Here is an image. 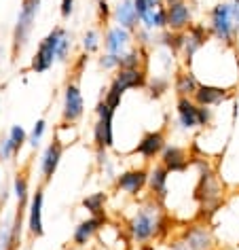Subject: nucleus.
<instances>
[{
    "label": "nucleus",
    "instance_id": "obj_1",
    "mask_svg": "<svg viewBox=\"0 0 239 250\" xmlns=\"http://www.w3.org/2000/svg\"><path fill=\"white\" fill-rule=\"evenodd\" d=\"M169 214L163 208V202L155 197H144L125 223V233L138 248L148 246L155 240H165L169 233Z\"/></svg>",
    "mask_w": 239,
    "mask_h": 250
},
{
    "label": "nucleus",
    "instance_id": "obj_2",
    "mask_svg": "<svg viewBox=\"0 0 239 250\" xmlns=\"http://www.w3.org/2000/svg\"><path fill=\"white\" fill-rule=\"evenodd\" d=\"M45 0H21L13 32H11V62H17L32 41V32L36 28V20Z\"/></svg>",
    "mask_w": 239,
    "mask_h": 250
},
{
    "label": "nucleus",
    "instance_id": "obj_3",
    "mask_svg": "<svg viewBox=\"0 0 239 250\" xmlns=\"http://www.w3.org/2000/svg\"><path fill=\"white\" fill-rule=\"evenodd\" d=\"M205 26L210 30V36H212L214 42H220V45H224V47H235L237 36H239V28L235 26V20H233L229 0L216 2L210 11H207Z\"/></svg>",
    "mask_w": 239,
    "mask_h": 250
},
{
    "label": "nucleus",
    "instance_id": "obj_4",
    "mask_svg": "<svg viewBox=\"0 0 239 250\" xmlns=\"http://www.w3.org/2000/svg\"><path fill=\"white\" fill-rule=\"evenodd\" d=\"M64 32H66L64 26H53L39 41L36 51L32 55V62H30V70L34 74H45L58 64V47H60V41L64 36Z\"/></svg>",
    "mask_w": 239,
    "mask_h": 250
},
{
    "label": "nucleus",
    "instance_id": "obj_5",
    "mask_svg": "<svg viewBox=\"0 0 239 250\" xmlns=\"http://www.w3.org/2000/svg\"><path fill=\"white\" fill-rule=\"evenodd\" d=\"M96 121L91 127V142L93 148L112 151L115 148V108H110L104 100L96 104Z\"/></svg>",
    "mask_w": 239,
    "mask_h": 250
},
{
    "label": "nucleus",
    "instance_id": "obj_6",
    "mask_svg": "<svg viewBox=\"0 0 239 250\" xmlns=\"http://www.w3.org/2000/svg\"><path fill=\"white\" fill-rule=\"evenodd\" d=\"M85 117V98L80 91L79 77L68 79L61 91V121L79 123Z\"/></svg>",
    "mask_w": 239,
    "mask_h": 250
},
{
    "label": "nucleus",
    "instance_id": "obj_7",
    "mask_svg": "<svg viewBox=\"0 0 239 250\" xmlns=\"http://www.w3.org/2000/svg\"><path fill=\"white\" fill-rule=\"evenodd\" d=\"M210 42H212V36H210V30H207V26H205V23L195 21L193 26L184 32V47H182V53H180L182 66L191 68L193 62L197 60V55L203 51Z\"/></svg>",
    "mask_w": 239,
    "mask_h": 250
},
{
    "label": "nucleus",
    "instance_id": "obj_8",
    "mask_svg": "<svg viewBox=\"0 0 239 250\" xmlns=\"http://www.w3.org/2000/svg\"><path fill=\"white\" fill-rule=\"evenodd\" d=\"M112 185H115L117 193H123V195H127L131 199H138L148 189V167L146 166L127 167V170L117 174Z\"/></svg>",
    "mask_w": 239,
    "mask_h": 250
},
{
    "label": "nucleus",
    "instance_id": "obj_9",
    "mask_svg": "<svg viewBox=\"0 0 239 250\" xmlns=\"http://www.w3.org/2000/svg\"><path fill=\"white\" fill-rule=\"evenodd\" d=\"M167 146V134L165 129L159 127V129H150V132H144L142 138L138 140V145L134 146L131 155H138L142 157L144 164H155L159 161L163 148Z\"/></svg>",
    "mask_w": 239,
    "mask_h": 250
},
{
    "label": "nucleus",
    "instance_id": "obj_10",
    "mask_svg": "<svg viewBox=\"0 0 239 250\" xmlns=\"http://www.w3.org/2000/svg\"><path fill=\"white\" fill-rule=\"evenodd\" d=\"M45 187L39 183L36 191L30 197L28 206V216H26V229H28V240L36 242L45 235V221H42V208H45Z\"/></svg>",
    "mask_w": 239,
    "mask_h": 250
},
{
    "label": "nucleus",
    "instance_id": "obj_11",
    "mask_svg": "<svg viewBox=\"0 0 239 250\" xmlns=\"http://www.w3.org/2000/svg\"><path fill=\"white\" fill-rule=\"evenodd\" d=\"M180 237L188 244L191 250H216L218 237L207 223H191L180 231Z\"/></svg>",
    "mask_w": 239,
    "mask_h": 250
},
{
    "label": "nucleus",
    "instance_id": "obj_12",
    "mask_svg": "<svg viewBox=\"0 0 239 250\" xmlns=\"http://www.w3.org/2000/svg\"><path fill=\"white\" fill-rule=\"evenodd\" d=\"M167 30L186 32L195 23V7L191 0H167Z\"/></svg>",
    "mask_w": 239,
    "mask_h": 250
},
{
    "label": "nucleus",
    "instance_id": "obj_13",
    "mask_svg": "<svg viewBox=\"0 0 239 250\" xmlns=\"http://www.w3.org/2000/svg\"><path fill=\"white\" fill-rule=\"evenodd\" d=\"M148 83V70L146 68H131V70H117L115 77L110 79L108 87L117 89L121 96H125L127 91H142L146 89Z\"/></svg>",
    "mask_w": 239,
    "mask_h": 250
},
{
    "label": "nucleus",
    "instance_id": "obj_14",
    "mask_svg": "<svg viewBox=\"0 0 239 250\" xmlns=\"http://www.w3.org/2000/svg\"><path fill=\"white\" fill-rule=\"evenodd\" d=\"M64 153H66V146L60 145L58 140H51L49 145L42 148L40 153V161H39V170H40V183L42 185H49L53 180V176L58 174L60 166H61V159H64Z\"/></svg>",
    "mask_w": 239,
    "mask_h": 250
},
{
    "label": "nucleus",
    "instance_id": "obj_15",
    "mask_svg": "<svg viewBox=\"0 0 239 250\" xmlns=\"http://www.w3.org/2000/svg\"><path fill=\"white\" fill-rule=\"evenodd\" d=\"M136 45L134 41V32L127 28H121L117 23H112L104 30L102 34V47L106 53H115V55H123L125 51H129Z\"/></svg>",
    "mask_w": 239,
    "mask_h": 250
},
{
    "label": "nucleus",
    "instance_id": "obj_16",
    "mask_svg": "<svg viewBox=\"0 0 239 250\" xmlns=\"http://www.w3.org/2000/svg\"><path fill=\"white\" fill-rule=\"evenodd\" d=\"M159 164L165 166L169 174H184V172H188V167L193 166V155L188 153L186 146L167 142V146L163 148V153L159 157Z\"/></svg>",
    "mask_w": 239,
    "mask_h": 250
},
{
    "label": "nucleus",
    "instance_id": "obj_17",
    "mask_svg": "<svg viewBox=\"0 0 239 250\" xmlns=\"http://www.w3.org/2000/svg\"><path fill=\"white\" fill-rule=\"evenodd\" d=\"M106 223H108V216H87L79 221L72 231V246L85 248L87 244H91L100 235V231L106 227Z\"/></svg>",
    "mask_w": 239,
    "mask_h": 250
},
{
    "label": "nucleus",
    "instance_id": "obj_18",
    "mask_svg": "<svg viewBox=\"0 0 239 250\" xmlns=\"http://www.w3.org/2000/svg\"><path fill=\"white\" fill-rule=\"evenodd\" d=\"M176 125L186 134L199 129V104L193 98H176Z\"/></svg>",
    "mask_w": 239,
    "mask_h": 250
},
{
    "label": "nucleus",
    "instance_id": "obj_19",
    "mask_svg": "<svg viewBox=\"0 0 239 250\" xmlns=\"http://www.w3.org/2000/svg\"><path fill=\"white\" fill-rule=\"evenodd\" d=\"M169 170L165 166H161L159 161L150 164L148 167V195L159 199V202H165L167 199V193H169Z\"/></svg>",
    "mask_w": 239,
    "mask_h": 250
},
{
    "label": "nucleus",
    "instance_id": "obj_20",
    "mask_svg": "<svg viewBox=\"0 0 239 250\" xmlns=\"http://www.w3.org/2000/svg\"><path fill=\"white\" fill-rule=\"evenodd\" d=\"M229 98H231V89H229V87L214 85V83H201L199 89L195 91V96H193V100L199 106H212V108L224 104Z\"/></svg>",
    "mask_w": 239,
    "mask_h": 250
},
{
    "label": "nucleus",
    "instance_id": "obj_21",
    "mask_svg": "<svg viewBox=\"0 0 239 250\" xmlns=\"http://www.w3.org/2000/svg\"><path fill=\"white\" fill-rule=\"evenodd\" d=\"M199 85H201V79L195 74L193 68L180 66L178 70L174 72L172 87H174L176 98H193L195 91L199 89Z\"/></svg>",
    "mask_w": 239,
    "mask_h": 250
},
{
    "label": "nucleus",
    "instance_id": "obj_22",
    "mask_svg": "<svg viewBox=\"0 0 239 250\" xmlns=\"http://www.w3.org/2000/svg\"><path fill=\"white\" fill-rule=\"evenodd\" d=\"M112 23L127 28L131 32H136L142 26L140 15H138V11L134 7V0H119L115 7H112Z\"/></svg>",
    "mask_w": 239,
    "mask_h": 250
},
{
    "label": "nucleus",
    "instance_id": "obj_23",
    "mask_svg": "<svg viewBox=\"0 0 239 250\" xmlns=\"http://www.w3.org/2000/svg\"><path fill=\"white\" fill-rule=\"evenodd\" d=\"M11 189H13V195H15V208L17 210H28L30 206V167H21L17 170V174L13 176V183H11Z\"/></svg>",
    "mask_w": 239,
    "mask_h": 250
},
{
    "label": "nucleus",
    "instance_id": "obj_24",
    "mask_svg": "<svg viewBox=\"0 0 239 250\" xmlns=\"http://www.w3.org/2000/svg\"><path fill=\"white\" fill-rule=\"evenodd\" d=\"M108 191H96V193H89L80 199V208H83L89 216H106L108 212Z\"/></svg>",
    "mask_w": 239,
    "mask_h": 250
},
{
    "label": "nucleus",
    "instance_id": "obj_25",
    "mask_svg": "<svg viewBox=\"0 0 239 250\" xmlns=\"http://www.w3.org/2000/svg\"><path fill=\"white\" fill-rule=\"evenodd\" d=\"M148 55H150L148 49H142V47L134 45L129 51H125L121 55L119 70H121V68H123V70H131V68H146V70H148Z\"/></svg>",
    "mask_w": 239,
    "mask_h": 250
},
{
    "label": "nucleus",
    "instance_id": "obj_26",
    "mask_svg": "<svg viewBox=\"0 0 239 250\" xmlns=\"http://www.w3.org/2000/svg\"><path fill=\"white\" fill-rule=\"evenodd\" d=\"M140 23H142V28H146L155 34L167 30V7L163 4V7H157L153 11H148V13H144L140 17Z\"/></svg>",
    "mask_w": 239,
    "mask_h": 250
},
{
    "label": "nucleus",
    "instance_id": "obj_27",
    "mask_svg": "<svg viewBox=\"0 0 239 250\" xmlns=\"http://www.w3.org/2000/svg\"><path fill=\"white\" fill-rule=\"evenodd\" d=\"M155 47L167 49V51H172L174 55H178V58H180L182 47H184V32H174V30H163V32L157 34Z\"/></svg>",
    "mask_w": 239,
    "mask_h": 250
},
{
    "label": "nucleus",
    "instance_id": "obj_28",
    "mask_svg": "<svg viewBox=\"0 0 239 250\" xmlns=\"http://www.w3.org/2000/svg\"><path fill=\"white\" fill-rule=\"evenodd\" d=\"M53 138L60 142V145H64L66 148L74 145V142H79L80 138V129H79V125L77 123H66V121H61L58 127H55V132H53Z\"/></svg>",
    "mask_w": 239,
    "mask_h": 250
},
{
    "label": "nucleus",
    "instance_id": "obj_29",
    "mask_svg": "<svg viewBox=\"0 0 239 250\" xmlns=\"http://www.w3.org/2000/svg\"><path fill=\"white\" fill-rule=\"evenodd\" d=\"M169 87H172V79H169L167 74H153V77H148V83H146V89L144 91L148 93V98L161 100L169 91Z\"/></svg>",
    "mask_w": 239,
    "mask_h": 250
},
{
    "label": "nucleus",
    "instance_id": "obj_30",
    "mask_svg": "<svg viewBox=\"0 0 239 250\" xmlns=\"http://www.w3.org/2000/svg\"><path fill=\"white\" fill-rule=\"evenodd\" d=\"M102 49V32L98 28H89L85 30L80 36V51L87 55H96Z\"/></svg>",
    "mask_w": 239,
    "mask_h": 250
},
{
    "label": "nucleus",
    "instance_id": "obj_31",
    "mask_svg": "<svg viewBox=\"0 0 239 250\" xmlns=\"http://www.w3.org/2000/svg\"><path fill=\"white\" fill-rule=\"evenodd\" d=\"M47 119H39L34 125H32V129L28 132V145L32 151H36L40 145H42V140H45V136H47Z\"/></svg>",
    "mask_w": 239,
    "mask_h": 250
},
{
    "label": "nucleus",
    "instance_id": "obj_32",
    "mask_svg": "<svg viewBox=\"0 0 239 250\" xmlns=\"http://www.w3.org/2000/svg\"><path fill=\"white\" fill-rule=\"evenodd\" d=\"M9 140H11V146H13V153L15 157H20V153L23 151V146L28 145V132L21 127V125H13L9 129Z\"/></svg>",
    "mask_w": 239,
    "mask_h": 250
},
{
    "label": "nucleus",
    "instance_id": "obj_33",
    "mask_svg": "<svg viewBox=\"0 0 239 250\" xmlns=\"http://www.w3.org/2000/svg\"><path fill=\"white\" fill-rule=\"evenodd\" d=\"M72 49H74V34L66 28V32H64V36H61V41H60V47H58V62L60 64H66V62L70 60Z\"/></svg>",
    "mask_w": 239,
    "mask_h": 250
},
{
    "label": "nucleus",
    "instance_id": "obj_34",
    "mask_svg": "<svg viewBox=\"0 0 239 250\" xmlns=\"http://www.w3.org/2000/svg\"><path fill=\"white\" fill-rule=\"evenodd\" d=\"M134 41H136V45H138V47H142V49H148V51H150V49H155L157 34L140 26V28H138L136 32H134Z\"/></svg>",
    "mask_w": 239,
    "mask_h": 250
},
{
    "label": "nucleus",
    "instance_id": "obj_35",
    "mask_svg": "<svg viewBox=\"0 0 239 250\" xmlns=\"http://www.w3.org/2000/svg\"><path fill=\"white\" fill-rule=\"evenodd\" d=\"M119 64H121V55H115V53H102L98 58V66L102 68L104 72H117L119 70Z\"/></svg>",
    "mask_w": 239,
    "mask_h": 250
},
{
    "label": "nucleus",
    "instance_id": "obj_36",
    "mask_svg": "<svg viewBox=\"0 0 239 250\" xmlns=\"http://www.w3.org/2000/svg\"><path fill=\"white\" fill-rule=\"evenodd\" d=\"M167 0H134V7L138 11V15H144V13H148V11H153L157 7H163Z\"/></svg>",
    "mask_w": 239,
    "mask_h": 250
},
{
    "label": "nucleus",
    "instance_id": "obj_37",
    "mask_svg": "<svg viewBox=\"0 0 239 250\" xmlns=\"http://www.w3.org/2000/svg\"><path fill=\"white\" fill-rule=\"evenodd\" d=\"M214 123V108L212 106H199V129H207Z\"/></svg>",
    "mask_w": 239,
    "mask_h": 250
},
{
    "label": "nucleus",
    "instance_id": "obj_38",
    "mask_svg": "<svg viewBox=\"0 0 239 250\" xmlns=\"http://www.w3.org/2000/svg\"><path fill=\"white\" fill-rule=\"evenodd\" d=\"M13 159H15V153H13V146H11L9 136H2L0 138V161H13Z\"/></svg>",
    "mask_w": 239,
    "mask_h": 250
},
{
    "label": "nucleus",
    "instance_id": "obj_39",
    "mask_svg": "<svg viewBox=\"0 0 239 250\" xmlns=\"http://www.w3.org/2000/svg\"><path fill=\"white\" fill-rule=\"evenodd\" d=\"M108 20H112V9L108 7V0H98V21L108 23Z\"/></svg>",
    "mask_w": 239,
    "mask_h": 250
},
{
    "label": "nucleus",
    "instance_id": "obj_40",
    "mask_svg": "<svg viewBox=\"0 0 239 250\" xmlns=\"http://www.w3.org/2000/svg\"><path fill=\"white\" fill-rule=\"evenodd\" d=\"M77 11V0H61L60 2V17L64 21H68Z\"/></svg>",
    "mask_w": 239,
    "mask_h": 250
},
{
    "label": "nucleus",
    "instance_id": "obj_41",
    "mask_svg": "<svg viewBox=\"0 0 239 250\" xmlns=\"http://www.w3.org/2000/svg\"><path fill=\"white\" fill-rule=\"evenodd\" d=\"M169 250H191V248H188V244L178 235V237H174V240H169Z\"/></svg>",
    "mask_w": 239,
    "mask_h": 250
},
{
    "label": "nucleus",
    "instance_id": "obj_42",
    "mask_svg": "<svg viewBox=\"0 0 239 250\" xmlns=\"http://www.w3.org/2000/svg\"><path fill=\"white\" fill-rule=\"evenodd\" d=\"M216 250H218V248H216Z\"/></svg>",
    "mask_w": 239,
    "mask_h": 250
}]
</instances>
